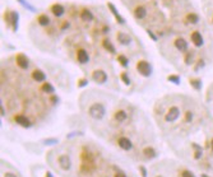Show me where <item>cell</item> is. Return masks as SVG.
<instances>
[{"label":"cell","instance_id":"5","mask_svg":"<svg viewBox=\"0 0 213 177\" xmlns=\"http://www.w3.org/2000/svg\"><path fill=\"white\" fill-rule=\"evenodd\" d=\"M116 40H117V42L120 45H123V46H128V45L131 44V37L128 33L123 32V31H119L116 33Z\"/></svg>","mask_w":213,"mask_h":177},{"label":"cell","instance_id":"35","mask_svg":"<svg viewBox=\"0 0 213 177\" xmlns=\"http://www.w3.org/2000/svg\"><path fill=\"white\" fill-rule=\"evenodd\" d=\"M83 86H87V80H86V79L79 82V87H83Z\"/></svg>","mask_w":213,"mask_h":177},{"label":"cell","instance_id":"15","mask_svg":"<svg viewBox=\"0 0 213 177\" xmlns=\"http://www.w3.org/2000/svg\"><path fill=\"white\" fill-rule=\"evenodd\" d=\"M32 78H33L36 82H44V80L46 79V75H45L44 72H41L40 69H36V70H33V73H32Z\"/></svg>","mask_w":213,"mask_h":177},{"label":"cell","instance_id":"21","mask_svg":"<svg viewBox=\"0 0 213 177\" xmlns=\"http://www.w3.org/2000/svg\"><path fill=\"white\" fill-rule=\"evenodd\" d=\"M41 89H42L44 93H54V87H52L50 83H45L41 87Z\"/></svg>","mask_w":213,"mask_h":177},{"label":"cell","instance_id":"27","mask_svg":"<svg viewBox=\"0 0 213 177\" xmlns=\"http://www.w3.org/2000/svg\"><path fill=\"white\" fill-rule=\"evenodd\" d=\"M192 86L195 88V89H201V87H202V83H201V80H192Z\"/></svg>","mask_w":213,"mask_h":177},{"label":"cell","instance_id":"17","mask_svg":"<svg viewBox=\"0 0 213 177\" xmlns=\"http://www.w3.org/2000/svg\"><path fill=\"white\" fill-rule=\"evenodd\" d=\"M143 154H144V157H145V158H148V159H153V158L157 156L156 151H154L153 148H151V147H148V148H144Z\"/></svg>","mask_w":213,"mask_h":177},{"label":"cell","instance_id":"7","mask_svg":"<svg viewBox=\"0 0 213 177\" xmlns=\"http://www.w3.org/2000/svg\"><path fill=\"white\" fill-rule=\"evenodd\" d=\"M174 46L179 50V51H188L189 49V45L186 42V40L182 38V37H176L175 41H174Z\"/></svg>","mask_w":213,"mask_h":177},{"label":"cell","instance_id":"4","mask_svg":"<svg viewBox=\"0 0 213 177\" xmlns=\"http://www.w3.org/2000/svg\"><path fill=\"white\" fill-rule=\"evenodd\" d=\"M92 79L96 82L97 84H103L107 82V74L106 72H103L102 69H97L92 72Z\"/></svg>","mask_w":213,"mask_h":177},{"label":"cell","instance_id":"18","mask_svg":"<svg viewBox=\"0 0 213 177\" xmlns=\"http://www.w3.org/2000/svg\"><path fill=\"white\" fill-rule=\"evenodd\" d=\"M50 18H49V16H46V14H41L38 17V23H40V26L41 27H47L49 24H50Z\"/></svg>","mask_w":213,"mask_h":177},{"label":"cell","instance_id":"39","mask_svg":"<svg viewBox=\"0 0 213 177\" xmlns=\"http://www.w3.org/2000/svg\"><path fill=\"white\" fill-rule=\"evenodd\" d=\"M157 177H163V176H157Z\"/></svg>","mask_w":213,"mask_h":177},{"label":"cell","instance_id":"24","mask_svg":"<svg viewBox=\"0 0 213 177\" xmlns=\"http://www.w3.org/2000/svg\"><path fill=\"white\" fill-rule=\"evenodd\" d=\"M109 7H110V9H111V12H112V13H114V14L116 16V19H117L119 22H120V23H124V21L121 19V17H120V16H119V14H117V12L115 10V8H114V5H112L111 3H109Z\"/></svg>","mask_w":213,"mask_h":177},{"label":"cell","instance_id":"8","mask_svg":"<svg viewBox=\"0 0 213 177\" xmlns=\"http://www.w3.org/2000/svg\"><path fill=\"white\" fill-rule=\"evenodd\" d=\"M16 61H17V65L21 68V69H27V68L30 66L28 58L26 56V55H23V54H19V55H17Z\"/></svg>","mask_w":213,"mask_h":177},{"label":"cell","instance_id":"19","mask_svg":"<svg viewBox=\"0 0 213 177\" xmlns=\"http://www.w3.org/2000/svg\"><path fill=\"white\" fill-rule=\"evenodd\" d=\"M81 17H82V19L86 21V22H91V21L93 19V14L91 13V10H88V9H83V10H82Z\"/></svg>","mask_w":213,"mask_h":177},{"label":"cell","instance_id":"11","mask_svg":"<svg viewBox=\"0 0 213 177\" xmlns=\"http://www.w3.org/2000/svg\"><path fill=\"white\" fill-rule=\"evenodd\" d=\"M117 144H119V147H120L123 151H130V149L133 148V143H131V140L130 139H128V138H119V140H117Z\"/></svg>","mask_w":213,"mask_h":177},{"label":"cell","instance_id":"1","mask_svg":"<svg viewBox=\"0 0 213 177\" xmlns=\"http://www.w3.org/2000/svg\"><path fill=\"white\" fill-rule=\"evenodd\" d=\"M88 114L93 120H102L105 117V115H106V107L102 103L96 102V103L91 105L89 110H88Z\"/></svg>","mask_w":213,"mask_h":177},{"label":"cell","instance_id":"6","mask_svg":"<svg viewBox=\"0 0 213 177\" xmlns=\"http://www.w3.org/2000/svg\"><path fill=\"white\" fill-rule=\"evenodd\" d=\"M58 162H59V166L61 167V170H64V171H69L72 168V161H70L69 156H66V154L60 156Z\"/></svg>","mask_w":213,"mask_h":177},{"label":"cell","instance_id":"12","mask_svg":"<svg viewBox=\"0 0 213 177\" xmlns=\"http://www.w3.org/2000/svg\"><path fill=\"white\" fill-rule=\"evenodd\" d=\"M134 17L138 19V21H142L147 17V9L143 5H138L135 9H134Z\"/></svg>","mask_w":213,"mask_h":177},{"label":"cell","instance_id":"9","mask_svg":"<svg viewBox=\"0 0 213 177\" xmlns=\"http://www.w3.org/2000/svg\"><path fill=\"white\" fill-rule=\"evenodd\" d=\"M14 120H16V122H17L18 125H21V126H23V128H31V125H32L31 120H30L28 117L23 116V115H17V116L14 117Z\"/></svg>","mask_w":213,"mask_h":177},{"label":"cell","instance_id":"14","mask_svg":"<svg viewBox=\"0 0 213 177\" xmlns=\"http://www.w3.org/2000/svg\"><path fill=\"white\" fill-rule=\"evenodd\" d=\"M51 12H52V14H54L55 17H61L63 14H64V12H65V8L63 7V5H60V4H54L51 7Z\"/></svg>","mask_w":213,"mask_h":177},{"label":"cell","instance_id":"30","mask_svg":"<svg viewBox=\"0 0 213 177\" xmlns=\"http://www.w3.org/2000/svg\"><path fill=\"white\" fill-rule=\"evenodd\" d=\"M139 171H140V175H142V177H147V170H145V167L140 166V167H139Z\"/></svg>","mask_w":213,"mask_h":177},{"label":"cell","instance_id":"29","mask_svg":"<svg viewBox=\"0 0 213 177\" xmlns=\"http://www.w3.org/2000/svg\"><path fill=\"white\" fill-rule=\"evenodd\" d=\"M121 79H123V82H124V83H125L126 86H129V84H130V79H129V77H128L125 73H123V74H121Z\"/></svg>","mask_w":213,"mask_h":177},{"label":"cell","instance_id":"38","mask_svg":"<svg viewBox=\"0 0 213 177\" xmlns=\"http://www.w3.org/2000/svg\"><path fill=\"white\" fill-rule=\"evenodd\" d=\"M212 149H213V140H212Z\"/></svg>","mask_w":213,"mask_h":177},{"label":"cell","instance_id":"36","mask_svg":"<svg viewBox=\"0 0 213 177\" xmlns=\"http://www.w3.org/2000/svg\"><path fill=\"white\" fill-rule=\"evenodd\" d=\"M46 177H54V176L51 175V172H47V173H46Z\"/></svg>","mask_w":213,"mask_h":177},{"label":"cell","instance_id":"28","mask_svg":"<svg viewBox=\"0 0 213 177\" xmlns=\"http://www.w3.org/2000/svg\"><path fill=\"white\" fill-rule=\"evenodd\" d=\"M168 80L172 82V83H176V84L180 83V78H179V77H175V75H170V77H168Z\"/></svg>","mask_w":213,"mask_h":177},{"label":"cell","instance_id":"16","mask_svg":"<svg viewBox=\"0 0 213 177\" xmlns=\"http://www.w3.org/2000/svg\"><path fill=\"white\" fill-rule=\"evenodd\" d=\"M114 119H115L117 122H124V121L128 119V115H126V112H125V111L119 110V111L114 115Z\"/></svg>","mask_w":213,"mask_h":177},{"label":"cell","instance_id":"13","mask_svg":"<svg viewBox=\"0 0 213 177\" xmlns=\"http://www.w3.org/2000/svg\"><path fill=\"white\" fill-rule=\"evenodd\" d=\"M77 60L81 63V64H87L88 60H89V56H88V52L83 49H79L77 51Z\"/></svg>","mask_w":213,"mask_h":177},{"label":"cell","instance_id":"2","mask_svg":"<svg viewBox=\"0 0 213 177\" xmlns=\"http://www.w3.org/2000/svg\"><path fill=\"white\" fill-rule=\"evenodd\" d=\"M137 70H138V73H139L140 75H143V77H149V75L152 74V66H151V64H149L148 61L140 60V61H138V64H137Z\"/></svg>","mask_w":213,"mask_h":177},{"label":"cell","instance_id":"20","mask_svg":"<svg viewBox=\"0 0 213 177\" xmlns=\"http://www.w3.org/2000/svg\"><path fill=\"white\" fill-rule=\"evenodd\" d=\"M103 46H105V49H107L110 52H115V49H114V46H112V44L110 42L109 38H105V40H103Z\"/></svg>","mask_w":213,"mask_h":177},{"label":"cell","instance_id":"3","mask_svg":"<svg viewBox=\"0 0 213 177\" xmlns=\"http://www.w3.org/2000/svg\"><path fill=\"white\" fill-rule=\"evenodd\" d=\"M179 117H180V108L176 107V106L170 107L168 111H167V114L165 115V120H166L167 122H174V121H176Z\"/></svg>","mask_w":213,"mask_h":177},{"label":"cell","instance_id":"32","mask_svg":"<svg viewBox=\"0 0 213 177\" xmlns=\"http://www.w3.org/2000/svg\"><path fill=\"white\" fill-rule=\"evenodd\" d=\"M182 177H194V175L190 171H184L182 172Z\"/></svg>","mask_w":213,"mask_h":177},{"label":"cell","instance_id":"26","mask_svg":"<svg viewBox=\"0 0 213 177\" xmlns=\"http://www.w3.org/2000/svg\"><path fill=\"white\" fill-rule=\"evenodd\" d=\"M58 139H46V140H44V144L45 145H55V144H58Z\"/></svg>","mask_w":213,"mask_h":177},{"label":"cell","instance_id":"37","mask_svg":"<svg viewBox=\"0 0 213 177\" xmlns=\"http://www.w3.org/2000/svg\"><path fill=\"white\" fill-rule=\"evenodd\" d=\"M202 177H209V176H207V175H202Z\"/></svg>","mask_w":213,"mask_h":177},{"label":"cell","instance_id":"23","mask_svg":"<svg viewBox=\"0 0 213 177\" xmlns=\"http://www.w3.org/2000/svg\"><path fill=\"white\" fill-rule=\"evenodd\" d=\"M186 21H188L189 23H192V24H195L198 22V16L196 14H188L186 16Z\"/></svg>","mask_w":213,"mask_h":177},{"label":"cell","instance_id":"33","mask_svg":"<svg viewBox=\"0 0 213 177\" xmlns=\"http://www.w3.org/2000/svg\"><path fill=\"white\" fill-rule=\"evenodd\" d=\"M115 177H126V175L124 172H116L115 173Z\"/></svg>","mask_w":213,"mask_h":177},{"label":"cell","instance_id":"31","mask_svg":"<svg viewBox=\"0 0 213 177\" xmlns=\"http://www.w3.org/2000/svg\"><path fill=\"white\" fill-rule=\"evenodd\" d=\"M193 60H194V59H193V54L190 52V55H189L188 58H185V63L189 65V64H192V63H193Z\"/></svg>","mask_w":213,"mask_h":177},{"label":"cell","instance_id":"10","mask_svg":"<svg viewBox=\"0 0 213 177\" xmlns=\"http://www.w3.org/2000/svg\"><path fill=\"white\" fill-rule=\"evenodd\" d=\"M192 41H193V44H194V46L195 47H202L203 46V44H204V40H203V36L199 33L198 31H195V32H193L192 33Z\"/></svg>","mask_w":213,"mask_h":177},{"label":"cell","instance_id":"25","mask_svg":"<svg viewBox=\"0 0 213 177\" xmlns=\"http://www.w3.org/2000/svg\"><path fill=\"white\" fill-rule=\"evenodd\" d=\"M117 60H119V63H120L123 66H126V65H128V58L124 56V55H120Z\"/></svg>","mask_w":213,"mask_h":177},{"label":"cell","instance_id":"34","mask_svg":"<svg viewBox=\"0 0 213 177\" xmlns=\"http://www.w3.org/2000/svg\"><path fill=\"white\" fill-rule=\"evenodd\" d=\"M4 177H17L14 173H12V172H7L5 175H4Z\"/></svg>","mask_w":213,"mask_h":177},{"label":"cell","instance_id":"22","mask_svg":"<svg viewBox=\"0 0 213 177\" xmlns=\"http://www.w3.org/2000/svg\"><path fill=\"white\" fill-rule=\"evenodd\" d=\"M194 148H195V153H194V158H196V159H199L202 157V153H203V151H202V148L199 147V145H193Z\"/></svg>","mask_w":213,"mask_h":177}]
</instances>
